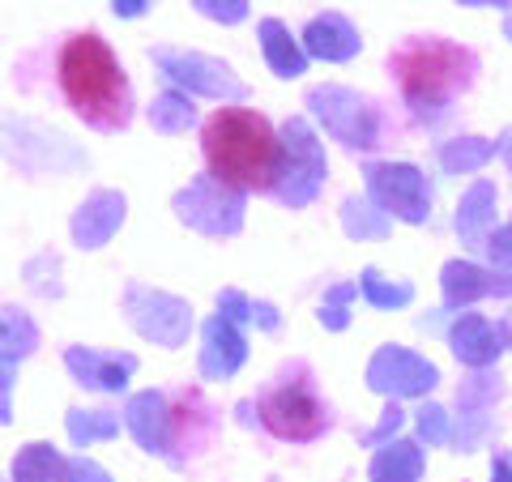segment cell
<instances>
[{"mask_svg": "<svg viewBox=\"0 0 512 482\" xmlns=\"http://www.w3.org/2000/svg\"><path fill=\"white\" fill-rule=\"evenodd\" d=\"M120 431V419L107 410H69V436L73 444H94V440H111Z\"/></svg>", "mask_w": 512, "mask_h": 482, "instance_id": "29", "label": "cell"}, {"mask_svg": "<svg viewBox=\"0 0 512 482\" xmlns=\"http://www.w3.org/2000/svg\"><path fill=\"white\" fill-rule=\"evenodd\" d=\"M261 52H265L269 69H274L278 77L308 73V52H303L299 39H291V30H286L278 18H265L261 22Z\"/></svg>", "mask_w": 512, "mask_h": 482, "instance_id": "22", "label": "cell"}, {"mask_svg": "<svg viewBox=\"0 0 512 482\" xmlns=\"http://www.w3.org/2000/svg\"><path fill=\"white\" fill-rule=\"evenodd\" d=\"M205 431H210V406L201 401L197 389H180L171 393V414H167V461L184 465V457L192 448L205 444Z\"/></svg>", "mask_w": 512, "mask_h": 482, "instance_id": "13", "label": "cell"}, {"mask_svg": "<svg viewBox=\"0 0 512 482\" xmlns=\"http://www.w3.org/2000/svg\"><path fill=\"white\" fill-rule=\"evenodd\" d=\"M150 60L158 64V73L167 77L171 86H184L192 94H205V99H248V86L214 56L201 52H171V47H154Z\"/></svg>", "mask_w": 512, "mask_h": 482, "instance_id": "8", "label": "cell"}, {"mask_svg": "<svg viewBox=\"0 0 512 482\" xmlns=\"http://www.w3.org/2000/svg\"><path fill=\"white\" fill-rule=\"evenodd\" d=\"M64 474V461L52 444H30L13 461V482H56Z\"/></svg>", "mask_w": 512, "mask_h": 482, "instance_id": "26", "label": "cell"}, {"mask_svg": "<svg viewBox=\"0 0 512 482\" xmlns=\"http://www.w3.org/2000/svg\"><path fill=\"white\" fill-rule=\"evenodd\" d=\"M299 43H303V52L316 60H350L359 52V30L350 26L342 13H320V18L308 22Z\"/></svg>", "mask_w": 512, "mask_h": 482, "instance_id": "20", "label": "cell"}, {"mask_svg": "<svg viewBox=\"0 0 512 482\" xmlns=\"http://www.w3.org/2000/svg\"><path fill=\"white\" fill-rule=\"evenodd\" d=\"M201 337H205V346H201V376L205 380H227L239 372V363L248 359V342H244V333H239L235 320L227 316H210L201 325Z\"/></svg>", "mask_w": 512, "mask_h": 482, "instance_id": "16", "label": "cell"}, {"mask_svg": "<svg viewBox=\"0 0 512 482\" xmlns=\"http://www.w3.org/2000/svg\"><path fill=\"white\" fill-rule=\"evenodd\" d=\"M282 141H286V163H282V180H278V201L303 210L308 201H316L320 184H325V150L312 133V124L303 116H291L282 124Z\"/></svg>", "mask_w": 512, "mask_h": 482, "instance_id": "6", "label": "cell"}, {"mask_svg": "<svg viewBox=\"0 0 512 482\" xmlns=\"http://www.w3.org/2000/svg\"><path fill=\"white\" fill-rule=\"evenodd\" d=\"M495 397H500V376H491V372H478L474 380L461 384V393H457V444L470 448L474 444H483L487 440V431H491V410H495Z\"/></svg>", "mask_w": 512, "mask_h": 482, "instance_id": "14", "label": "cell"}, {"mask_svg": "<svg viewBox=\"0 0 512 482\" xmlns=\"http://www.w3.org/2000/svg\"><path fill=\"white\" fill-rule=\"evenodd\" d=\"M30 346H35V325H30L18 308H9L5 312V363L13 367V355L22 359Z\"/></svg>", "mask_w": 512, "mask_h": 482, "instance_id": "32", "label": "cell"}, {"mask_svg": "<svg viewBox=\"0 0 512 482\" xmlns=\"http://www.w3.org/2000/svg\"><path fill=\"white\" fill-rule=\"evenodd\" d=\"M440 286H444V308L457 312V308H470L474 299L512 295V273L508 269H483L474 261H448L440 273Z\"/></svg>", "mask_w": 512, "mask_h": 482, "instance_id": "12", "label": "cell"}, {"mask_svg": "<svg viewBox=\"0 0 512 482\" xmlns=\"http://www.w3.org/2000/svg\"><path fill=\"white\" fill-rule=\"evenodd\" d=\"M359 291H363V299L372 303V308H406V303L414 299L410 282H389V278H380L376 269H363Z\"/></svg>", "mask_w": 512, "mask_h": 482, "instance_id": "28", "label": "cell"}, {"mask_svg": "<svg viewBox=\"0 0 512 482\" xmlns=\"http://www.w3.org/2000/svg\"><path fill=\"white\" fill-rule=\"evenodd\" d=\"M342 227L350 239H380V235H389L393 218L384 214L372 197H346L342 201Z\"/></svg>", "mask_w": 512, "mask_h": 482, "instance_id": "24", "label": "cell"}, {"mask_svg": "<svg viewBox=\"0 0 512 482\" xmlns=\"http://www.w3.org/2000/svg\"><path fill=\"white\" fill-rule=\"evenodd\" d=\"M312 116L325 124L329 137H338L346 150H376L380 146V111L359 99L346 86H316L308 90Z\"/></svg>", "mask_w": 512, "mask_h": 482, "instance_id": "5", "label": "cell"}, {"mask_svg": "<svg viewBox=\"0 0 512 482\" xmlns=\"http://www.w3.org/2000/svg\"><path fill=\"white\" fill-rule=\"evenodd\" d=\"M406 423V414H402V406H397V401H389V410L380 414V423L372 427V431H363V444H393V436H397V427Z\"/></svg>", "mask_w": 512, "mask_h": 482, "instance_id": "33", "label": "cell"}, {"mask_svg": "<svg viewBox=\"0 0 512 482\" xmlns=\"http://www.w3.org/2000/svg\"><path fill=\"white\" fill-rule=\"evenodd\" d=\"M60 482H111L99 465L94 461H86V457H73V461H64V474H60Z\"/></svg>", "mask_w": 512, "mask_h": 482, "instance_id": "37", "label": "cell"}, {"mask_svg": "<svg viewBox=\"0 0 512 482\" xmlns=\"http://www.w3.org/2000/svg\"><path fill=\"white\" fill-rule=\"evenodd\" d=\"M483 252L491 256V269H508V273H512V227L491 231L487 244H483Z\"/></svg>", "mask_w": 512, "mask_h": 482, "instance_id": "36", "label": "cell"}, {"mask_svg": "<svg viewBox=\"0 0 512 482\" xmlns=\"http://www.w3.org/2000/svg\"><path fill=\"white\" fill-rule=\"evenodd\" d=\"M500 158L512 167V128H504V137H500Z\"/></svg>", "mask_w": 512, "mask_h": 482, "instance_id": "40", "label": "cell"}, {"mask_svg": "<svg viewBox=\"0 0 512 482\" xmlns=\"http://www.w3.org/2000/svg\"><path fill=\"white\" fill-rule=\"evenodd\" d=\"M201 154L210 180L231 192H274L286 163V141L261 111L218 107L201 128Z\"/></svg>", "mask_w": 512, "mask_h": 482, "instance_id": "1", "label": "cell"}, {"mask_svg": "<svg viewBox=\"0 0 512 482\" xmlns=\"http://www.w3.org/2000/svg\"><path fill=\"white\" fill-rule=\"evenodd\" d=\"M124 316L141 337H150L158 346H184V337L192 329V308L184 299H175L167 291H150L141 282L124 291Z\"/></svg>", "mask_w": 512, "mask_h": 482, "instance_id": "9", "label": "cell"}, {"mask_svg": "<svg viewBox=\"0 0 512 482\" xmlns=\"http://www.w3.org/2000/svg\"><path fill=\"white\" fill-rule=\"evenodd\" d=\"M495 150H500V141H487V137H457L448 141V146L440 150V167L453 171V175H470L478 167H487Z\"/></svg>", "mask_w": 512, "mask_h": 482, "instance_id": "25", "label": "cell"}, {"mask_svg": "<svg viewBox=\"0 0 512 482\" xmlns=\"http://www.w3.org/2000/svg\"><path fill=\"white\" fill-rule=\"evenodd\" d=\"M436 380V367L406 346H380L367 363V384L384 397H423L427 389H436Z\"/></svg>", "mask_w": 512, "mask_h": 482, "instance_id": "11", "label": "cell"}, {"mask_svg": "<svg viewBox=\"0 0 512 482\" xmlns=\"http://www.w3.org/2000/svg\"><path fill=\"white\" fill-rule=\"evenodd\" d=\"M256 419L269 436L286 444H308L329 431V406L320 401L308 372H299L295 380H278L256 397Z\"/></svg>", "mask_w": 512, "mask_h": 482, "instance_id": "4", "label": "cell"}, {"mask_svg": "<svg viewBox=\"0 0 512 482\" xmlns=\"http://www.w3.org/2000/svg\"><path fill=\"white\" fill-rule=\"evenodd\" d=\"M461 5H495V9H504V5H512V0H461Z\"/></svg>", "mask_w": 512, "mask_h": 482, "instance_id": "42", "label": "cell"}, {"mask_svg": "<svg viewBox=\"0 0 512 482\" xmlns=\"http://www.w3.org/2000/svg\"><path fill=\"white\" fill-rule=\"evenodd\" d=\"M205 18H214V22H244L248 18V0H192Z\"/></svg>", "mask_w": 512, "mask_h": 482, "instance_id": "35", "label": "cell"}, {"mask_svg": "<svg viewBox=\"0 0 512 482\" xmlns=\"http://www.w3.org/2000/svg\"><path fill=\"white\" fill-rule=\"evenodd\" d=\"M495 231V184L491 180H478L466 197H461V210H457V235L470 252H483L487 235Z\"/></svg>", "mask_w": 512, "mask_h": 482, "instance_id": "21", "label": "cell"}, {"mask_svg": "<svg viewBox=\"0 0 512 482\" xmlns=\"http://www.w3.org/2000/svg\"><path fill=\"white\" fill-rule=\"evenodd\" d=\"M175 214L205 235H235L244 227V192H231L205 175L175 197Z\"/></svg>", "mask_w": 512, "mask_h": 482, "instance_id": "10", "label": "cell"}, {"mask_svg": "<svg viewBox=\"0 0 512 482\" xmlns=\"http://www.w3.org/2000/svg\"><path fill=\"white\" fill-rule=\"evenodd\" d=\"M167 414H171V397L167 393H137L124 406V427L133 431V440L146 453L167 457Z\"/></svg>", "mask_w": 512, "mask_h": 482, "instance_id": "19", "label": "cell"}, {"mask_svg": "<svg viewBox=\"0 0 512 482\" xmlns=\"http://www.w3.org/2000/svg\"><path fill=\"white\" fill-rule=\"evenodd\" d=\"M192 116H197V107H192V99L180 90H163L150 103V124L158 128V133H180V128L192 124Z\"/></svg>", "mask_w": 512, "mask_h": 482, "instance_id": "27", "label": "cell"}, {"mask_svg": "<svg viewBox=\"0 0 512 482\" xmlns=\"http://www.w3.org/2000/svg\"><path fill=\"white\" fill-rule=\"evenodd\" d=\"M150 0H116V13L120 18H137V13H146Z\"/></svg>", "mask_w": 512, "mask_h": 482, "instance_id": "38", "label": "cell"}, {"mask_svg": "<svg viewBox=\"0 0 512 482\" xmlns=\"http://www.w3.org/2000/svg\"><path fill=\"white\" fill-rule=\"evenodd\" d=\"M120 222H124V197L111 188H99V192H90L86 205L73 214V239L82 248H103L107 239L120 231Z\"/></svg>", "mask_w": 512, "mask_h": 482, "instance_id": "18", "label": "cell"}, {"mask_svg": "<svg viewBox=\"0 0 512 482\" xmlns=\"http://www.w3.org/2000/svg\"><path fill=\"white\" fill-rule=\"evenodd\" d=\"M64 363L77 376L82 389H99V393H120L128 376L137 372V355H107V350H86V346H69Z\"/></svg>", "mask_w": 512, "mask_h": 482, "instance_id": "15", "label": "cell"}, {"mask_svg": "<svg viewBox=\"0 0 512 482\" xmlns=\"http://www.w3.org/2000/svg\"><path fill=\"white\" fill-rule=\"evenodd\" d=\"M372 482H419L423 474V453H419V444H410V440H393V444H384L380 453L372 457Z\"/></svg>", "mask_w": 512, "mask_h": 482, "instance_id": "23", "label": "cell"}, {"mask_svg": "<svg viewBox=\"0 0 512 482\" xmlns=\"http://www.w3.org/2000/svg\"><path fill=\"white\" fill-rule=\"evenodd\" d=\"M504 35H508V39H512V18H508V22H504Z\"/></svg>", "mask_w": 512, "mask_h": 482, "instance_id": "43", "label": "cell"}, {"mask_svg": "<svg viewBox=\"0 0 512 482\" xmlns=\"http://www.w3.org/2000/svg\"><path fill=\"white\" fill-rule=\"evenodd\" d=\"M500 329H504V342L512 346V312H504V320H500Z\"/></svg>", "mask_w": 512, "mask_h": 482, "instance_id": "41", "label": "cell"}, {"mask_svg": "<svg viewBox=\"0 0 512 482\" xmlns=\"http://www.w3.org/2000/svg\"><path fill=\"white\" fill-rule=\"evenodd\" d=\"M218 316L227 320H261V329H278V312L269 308V303H252L244 291H222L218 295Z\"/></svg>", "mask_w": 512, "mask_h": 482, "instance_id": "30", "label": "cell"}, {"mask_svg": "<svg viewBox=\"0 0 512 482\" xmlns=\"http://www.w3.org/2000/svg\"><path fill=\"white\" fill-rule=\"evenodd\" d=\"M419 440L423 444H444L448 440V414L440 406H431V401L419 410Z\"/></svg>", "mask_w": 512, "mask_h": 482, "instance_id": "34", "label": "cell"}, {"mask_svg": "<svg viewBox=\"0 0 512 482\" xmlns=\"http://www.w3.org/2000/svg\"><path fill=\"white\" fill-rule=\"evenodd\" d=\"M367 180V197L389 218L402 222H427L431 218V188L427 175L410 163H367L363 167Z\"/></svg>", "mask_w": 512, "mask_h": 482, "instance_id": "7", "label": "cell"}, {"mask_svg": "<svg viewBox=\"0 0 512 482\" xmlns=\"http://www.w3.org/2000/svg\"><path fill=\"white\" fill-rule=\"evenodd\" d=\"M491 482H512V465H508L504 457H495V465H491Z\"/></svg>", "mask_w": 512, "mask_h": 482, "instance_id": "39", "label": "cell"}, {"mask_svg": "<svg viewBox=\"0 0 512 482\" xmlns=\"http://www.w3.org/2000/svg\"><path fill=\"white\" fill-rule=\"evenodd\" d=\"M359 295V282H342V286H333V291L325 295V303H320V325L325 329H346L350 325V299Z\"/></svg>", "mask_w": 512, "mask_h": 482, "instance_id": "31", "label": "cell"}, {"mask_svg": "<svg viewBox=\"0 0 512 482\" xmlns=\"http://www.w3.org/2000/svg\"><path fill=\"white\" fill-rule=\"evenodd\" d=\"M56 86L64 94V103H69L86 124L103 128V133H116V128H124L133 120V90H128V77L120 69L116 52L107 47V39H99L94 30H82V35H69L60 43Z\"/></svg>", "mask_w": 512, "mask_h": 482, "instance_id": "2", "label": "cell"}, {"mask_svg": "<svg viewBox=\"0 0 512 482\" xmlns=\"http://www.w3.org/2000/svg\"><path fill=\"white\" fill-rule=\"evenodd\" d=\"M389 73H393L397 90H402V103L410 107V116L431 128L474 86L478 56L461 43L427 35V39H410L397 47L389 56Z\"/></svg>", "mask_w": 512, "mask_h": 482, "instance_id": "3", "label": "cell"}, {"mask_svg": "<svg viewBox=\"0 0 512 482\" xmlns=\"http://www.w3.org/2000/svg\"><path fill=\"white\" fill-rule=\"evenodd\" d=\"M448 346H453V355L466 363V367H478V372H487V367L500 359V350H504L508 342H504V329H500V325H491V320L478 316V312H466L453 329H448Z\"/></svg>", "mask_w": 512, "mask_h": 482, "instance_id": "17", "label": "cell"}]
</instances>
